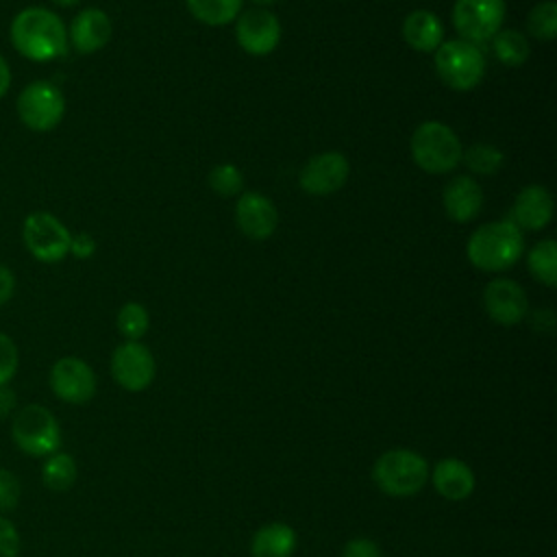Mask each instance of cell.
<instances>
[{
  "instance_id": "6da1fadb",
  "label": "cell",
  "mask_w": 557,
  "mask_h": 557,
  "mask_svg": "<svg viewBox=\"0 0 557 557\" xmlns=\"http://www.w3.org/2000/svg\"><path fill=\"white\" fill-rule=\"evenodd\" d=\"M9 35L13 48L35 63L59 59L67 50V28L63 20L44 7L20 11L11 22Z\"/></svg>"
},
{
  "instance_id": "7a4b0ae2",
  "label": "cell",
  "mask_w": 557,
  "mask_h": 557,
  "mask_svg": "<svg viewBox=\"0 0 557 557\" xmlns=\"http://www.w3.org/2000/svg\"><path fill=\"white\" fill-rule=\"evenodd\" d=\"M524 252L522 231L509 220H496L479 226L468 244L466 257L481 272L509 270Z\"/></svg>"
},
{
  "instance_id": "3957f363",
  "label": "cell",
  "mask_w": 557,
  "mask_h": 557,
  "mask_svg": "<svg viewBox=\"0 0 557 557\" xmlns=\"http://www.w3.org/2000/svg\"><path fill=\"white\" fill-rule=\"evenodd\" d=\"M413 163L429 174H448L461 163L463 146L457 133L437 120L416 126L409 141Z\"/></svg>"
},
{
  "instance_id": "277c9868",
  "label": "cell",
  "mask_w": 557,
  "mask_h": 557,
  "mask_svg": "<svg viewBox=\"0 0 557 557\" xmlns=\"http://www.w3.org/2000/svg\"><path fill=\"white\" fill-rule=\"evenodd\" d=\"M372 479L383 494L413 496L429 479V463L416 450L392 448L374 461Z\"/></svg>"
},
{
  "instance_id": "5b68a950",
  "label": "cell",
  "mask_w": 557,
  "mask_h": 557,
  "mask_svg": "<svg viewBox=\"0 0 557 557\" xmlns=\"http://www.w3.org/2000/svg\"><path fill=\"white\" fill-rule=\"evenodd\" d=\"M435 70L446 87L455 91H470L485 76V57L476 44L448 39L435 50Z\"/></svg>"
},
{
  "instance_id": "8992f818",
  "label": "cell",
  "mask_w": 557,
  "mask_h": 557,
  "mask_svg": "<svg viewBox=\"0 0 557 557\" xmlns=\"http://www.w3.org/2000/svg\"><path fill=\"white\" fill-rule=\"evenodd\" d=\"M11 437L24 455L48 457L61 446V426L48 407L30 403L13 416Z\"/></svg>"
},
{
  "instance_id": "52a82bcc",
  "label": "cell",
  "mask_w": 557,
  "mask_h": 557,
  "mask_svg": "<svg viewBox=\"0 0 557 557\" xmlns=\"http://www.w3.org/2000/svg\"><path fill=\"white\" fill-rule=\"evenodd\" d=\"M15 107L22 124L35 133H48L57 128L65 115L63 91L48 81H35L26 85L20 91Z\"/></svg>"
},
{
  "instance_id": "ba28073f",
  "label": "cell",
  "mask_w": 557,
  "mask_h": 557,
  "mask_svg": "<svg viewBox=\"0 0 557 557\" xmlns=\"http://www.w3.org/2000/svg\"><path fill=\"white\" fill-rule=\"evenodd\" d=\"M26 250L41 263H57L70 255L72 233L67 226L48 211H33L22 226Z\"/></svg>"
},
{
  "instance_id": "9c48e42d",
  "label": "cell",
  "mask_w": 557,
  "mask_h": 557,
  "mask_svg": "<svg viewBox=\"0 0 557 557\" xmlns=\"http://www.w3.org/2000/svg\"><path fill=\"white\" fill-rule=\"evenodd\" d=\"M505 0H457L453 7V26L470 44L490 41L505 22Z\"/></svg>"
},
{
  "instance_id": "30bf717a",
  "label": "cell",
  "mask_w": 557,
  "mask_h": 557,
  "mask_svg": "<svg viewBox=\"0 0 557 557\" xmlns=\"http://www.w3.org/2000/svg\"><path fill=\"white\" fill-rule=\"evenodd\" d=\"M235 39L239 48L252 57H265L281 41V20L263 7L246 9L235 20Z\"/></svg>"
},
{
  "instance_id": "8fae6325",
  "label": "cell",
  "mask_w": 557,
  "mask_h": 557,
  "mask_svg": "<svg viewBox=\"0 0 557 557\" xmlns=\"http://www.w3.org/2000/svg\"><path fill=\"white\" fill-rule=\"evenodd\" d=\"M111 374L126 392H144L157 374V363L141 342H124L111 355Z\"/></svg>"
},
{
  "instance_id": "7c38bea8",
  "label": "cell",
  "mask_w": 557,
  "mask_h": 557,
  "mask_svg": "<svg viewBox=\"0 0 557 557\" xmlns=\"http://www.w3.org/2000/svg\"><path fill=\"white\" fill-rule=\"evenodd\" d=\"M348 174V159L337 150H326L307 159L298 174V185L309 196H329L346 185Z\"/></svg>"
},
{
  "instance_id": "4fadbf2b",
  "label": "cell",
  "mask_w": 557,
  "mask_h": 557,
  "mask_svg": "<svg viewBox=\"0 0 557 557\" xmlns=\"http://www.w3.org/2000/svg\"><path fill=\"white\" fill-rule=\"evenodd\" d=\"M50 387L57 398L70 405H85L96 394V374L78 357H61L50 370Z\"/></svg>"
},
{
  "instance_id": "5bb4252c",
  "label": "cell",
  "mask_w": 557,
  "mask_h": 557,
  "mask_svg": "<svg viewBox=\"0 0 557 557\" xmlns=\"http://www.w3.org/2000/svg\"><path fill=\"white\" fill-rule=\"evenodd\" d=\"M485 313L500 326H513L524 320L529 300L527 292L513 278H494L483 289Z\"/></svg>"
},
{
  "instance_id": "9a60e30c",
  "label": "cell",
  "mask_w": 557,
  "mask_h": 557,
  "mask_svg": "<svg viewBox=\"0 0 557 557\" xmlns=\"http://www.w3.org/2000/svg\"><path fill=\"white\" fill-rule=\"evenodd\" d=\"M237 228L255 242H263L274 235L278 226V211L274 202L259 191H244L235 202Z\"/></svg>"
},
{
  "instance_id": "2e32d148",
  "label": "cell",
  "mask_w": 557,
  "mask_h": 557,
  "mask_svg": "<svg viewBox=\"0 0 557 557\" xmlns=\"http://www.w3.org/2000/svg\"><path fill=\"white\" fill-rule=\"evenodd\" d=\"M553 196L544 185H527L518 191L511 211L509 222H513L520 231H542L553 220Z\"/></svg>"
},
{
  "instance_id": "e0dca14e",
  "label": "cell",
  "mask_w": 557,
  "mask_h": 557,
  "mask_svg": "<svg viewBox=\"0 0 557 557\" xmlns=\"http://www.w3.org/2000/svg\"><path fill=\"white\" fill-rule=\"evenodd\" d=\"M111 30H113L111 17L102 9L89 7L74 15L67 30V39L76 52L94 54L109 44Z\"/></svg>"
},
{
  "instance_id": "ac0fdd59",
  "label": "cell",
  "mask_w": 557,
  "mask_h": 557,
  "mask_svg": "<svg viewBox=\"0 0 557 557\" xmlns=\"http://www.w3.org/2000/svg\"><path fill=\"white\" fill-rule=\"evenodd\" d=\"M442 205L448 220L472 222L483 209V189L472 176H455L442 189Z\"/></svg>"
},
{
  "instance_id": "d6986e66",
  "label": "cell",
  "mask_w": 557,
  "mask_h": 557,
  "mask_svg": "<svg viewBox=\"0 0 557 557\" xmlns=\"http://www.w3.org/2000/svg\"><path fill=\"white\" fill-rule=\"evenodd\" d=\"M433 487L446 500H463L474 492V472L472 468L455 457L440 459L431 474Z\"/></svg>"
},
{
  "instance_id": "ffe728a7",
  "label": "cell",
  "mask_w": 557,
  "mask_h": 557,
  "mask_svg": "<svg viewBox=\"0 0 557 557\" xmlns=\"http://www.w3.org/2000/svg\"><path fill=\"white\" fill-rule=\"evenodd\" d=\"M400 33L405 44L418 52H435L444 41L442 20L426 9L411 11L403 22Z\"/></svg>"
},
{
  "instance_id": "44dd1931",
  "label": "cell",
  "mask_w": 557,
  "mask_h": 557,
  "mask_svg": "<svg viewBox=\"0 0 557 557\" xmlns=\"http://www.w3.org/2000/svg\"><path fill=\"white\" fill-rule=\"evenodd\" d=\"M298 544L296 531L285 522H270L261 527L250 542L252 557H292Z\"/></svg>"
},
{
  "instance_id": "7402d4cb",
  "label": "cell",
  "mask_w": 557,
  "mask_h": 557,
  "mask_svg": "<svg viewBox=\"0 0 557 557\" xmlns=\"http://www.w3.org/2000/svg\"><path fill=\"white\" fill-rule=\"evenodd\" d=\"M244 0H185L187 11L207 26H226L242 13Z\"/></svg>"
},
{
  "instance_id": "603a6c76",
  "label": "cell",
  "mask_w": 557,
  "mask_h": 557,
  "mask_svg": "<svg viewBox=\"0 0 557 557\" xmlns=\"http://www.w3.org/2000/svg\"><path fill=\"white\" fill-rule=\"evenodd\" d=\"M490 41H492L494 57L507 67L524 65L531 54L527 37L516 28H500Z\"/></svg>"
},
{
  "instance_id": "cb8c5ba5",
  "label": "cell",
  "mask_w": 557,
  "mask_h": 557,
  "mask_svg": "<svg viewBox=\"0 0 557 557\" xmlns=\"http://www.w3.org/2000/svg\"><path fill=\"white\" fill-rule=\"evenodd\" d=\"M527 265L535 281H540L542 285L553 289L557 285V244H555V239L537 242L527 257Z\"/></svg>"
},
{
  "instance_id": "d4e9b609",
  "label": "cell",
  "mask_w": 557,
  "mask_h": 557,
  "mask_svg": "<svg viewBox=\"0 0 557 557\" xmlns=\"http://www.w3.org/2000/svg\"><path fill=\"white\" fill-rule=\"evenodd\" d=\"M78 474L76 461L72 455L67 453H52L46 457L44 468H41V479L46 483V487H50L52 492H65L74 485Z\"/></svg>"
},
{
  "instance_id": "484cf974",
  "label": "cell",
  "mask_w": 557,
  "mask_h": 557,
  "mask_svg": "<svg viewBox=\"0 0 557 557\" xmlns=\"http://www.w3.org/2000/svg\"><path fill=\"white\" fill-rule=\"evenodd\" d=\"M503 152L494 146V144H472L470 148H463V154H461V163L474 172V174H483V176H490V174H496L500 168H503Z\"/></svg>"
},
{
  "instance_id": "4316f807",
  "label": "cell",
  "mask_w": 557,
  "mask_h": 557,
  "mask_svg": "<svg viewBox=\"0 0 557 557\" xmlns=\"http://www.w3.org/2000/svg\"><path fill=\"white\" fill-rule=\"evenodd\" d=\"M527 28L537 41H553L557 37V2L555 0H544L537 2L529 17H527Z\"/></svg>"
},
{
  "instance_id": "83f0119b",
  "label": "cell",
  "mask_w": 557,
  "mask_h": 557,
  "mask_svg": "<svg viewBox=\"0 0 557 557\" xmlns=\"http://www.w3.org/2000/svg\"><path fill=\"white\" fill-rule=\"evenodd\" d=\"M117 331L128 339V342H139L146 331H148V324H150V318H148V311L144 305L139 302H126L122 305V309L117 311Z\"/></svg>"
},
{
  "instance_id": "f1b7e54d",
  "label": "cell",
  "mask_w": 557,
  "mask_h": 557,
  "mask_svg": "<svg viewBox=\"0 0 557 557\" xmlns=\"http://www.w3.org/2000/svg\"><path fill=\"white\" fill-rule=\"evenodd\" d=\"M207 183L218 196H237L244 187V174L235 163H218L211 168Z\"/></svg>"
},
{
  "instance_id": "f546056e",
  "label": "cell",
  "mask_w": 557,
  "mask_h": 557,
  "mask_svg": "<svg viewBox=\"0 0 557 557\" xmlns=\"http://www.w3.org/2000/svg\"><path fill=\"white\" fill-rule=\"evenodd\" d=\"M17 363L20 355L15 342L7 333H0V385H7L15 376Z\"/></svg>"
},
{
  "instance_id": "4dcf8cb0",
  "label": "cell",
  "mask_w": 557,
  "mask_h": 557,
  "mask_svg": "<svg viewBox=\"0 0 557 557\" xmlns=\"http://www.w3.org/2000/svg\"><path fill=\"white\" fill-rule=\"evenodd\" d=\"M20 496H22L20 479L11 470L0 468V511L15 509L20 503Z\"/></svg>"
},
{
  "instance_id": "1f68e13d",
  "label": "cell",
  "mask_w": 557,
  "mask_h": 557,
  "mask_svg": "<svg viewBox=\"0 0 557 557\" xmlns=\"http://www.w3.org/2000/svg\"><path fill=\"white\" fill-rule=\"evenodd\" d=\"M20 555V533L13 522L0 516V557H17Z\"/></svg>"
},
{
  "instance_id": "d6a6232c",
  "label": "cell",
  "mask_w": 557,
  "mask_h": 557,
  "mask_svg": "<svg viewBox=\"0 0 557 557\" xmlns=\"http://www.w3.org/2000/svg\"><path fill=\"white\" fill-rule=\"evenodd\" d=\"M342 557H383V555H381V548L376 542H372L368 537H355L344 544Z\"/></svg>"
},
{
  "instance_id": "836d02e7",
  "label": "cell",
  "mask_w": 557,
  "mask_h": 557,
  "mask_svg": "<svg viewBox=\"0 0 557 557\" xmlns=\"http://www.w3.org/2000/svg\"><path fill=\"white\" fill-rule=\"evenodd\" d=\"M94 252H96V242L91 235H87V233L72 235L70 255H74L76 259H89Z\"/></svg>"
},
{
  "instance_id": "e575fe53",
  "label": "cell",
  "mask_w": 557,
  "mask_h": 557,
  "mask_svg": "<svg viewBox=\"0 0 557 557\" xmlns=\"http://www.w3.org/2000/svg\"><path fill=\"white\" fill-rule=\"evenodd\" d=\"M13 292H15V276L7 265L0 263V307L11 300Z\"/></svg>"
},
{
  "instance_id": "d590c367",
  "label": "cell",
  "mask_w": 557,
  "mask_h": 557,
  "mask_svg": "<svg viewBox=\"0 0 557 557\" xmlns=\"http://www.w3.org/2000/svg\"><path fill=\"white\" fill-rule=\"evenodd\" d=\"M17 400H15V392L7 385H0V418H7L13 413Z\"/></svg>"
},
{
  "instance_id": "8d00e7d4",
  "label": "cell",
  "mask_w": 557,
  "mask_h": 557,
  "mask_svg": "<svg viewBox=\"0 0 557 557\" xmlns=\"http://www.w3.org/2000/svg\"><path fill=\"white\" fill-rule=\"evenodd\" d=\"M9 87H11V67L7 59L0 54V98L9 91Z\"/></svg>"
},
{
  "instance_id": "74e56055",
  "label": "cell",
  "mask_w": 557,
  "mask_h": 557,
  "mask_svg": "<svg viewBox=\"0 0 557 557\" xmlns=\"http://www.w3.org/2000/svg\"><path fill=\"white\" fill-rule=\"evenodd\" d=\"M50 2H54L57 7H74V4H78L81 0H50Z\"/></svg>"
},
{
  "instance_id": "f35d334b",
  "label": "cell",
  "mask_w": 557,
  "mask_h": 557,
  "mask_svg": "<svg viewBox=\"0 0 557 557\" xmlns=\"http://www.w3.org/2000/svg\"><path fill=\"white\" fill-rule=\"evenodd\" d=\"M257 7H270V4H274L276 0H252Z\"/></svg>"
}]
</instances>
